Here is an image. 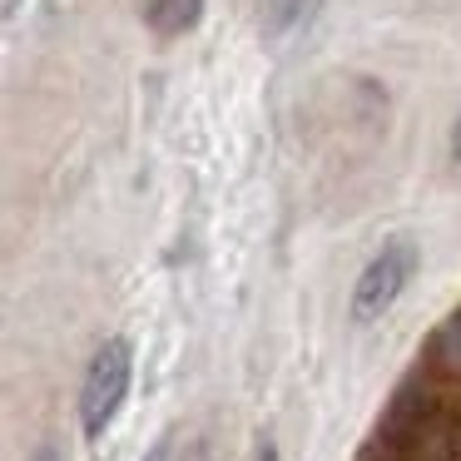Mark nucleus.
Segmentation results:
<instances>
[{
    "label": "nucleus",
    "mask_w": 461,
    "mask_h": 461,
    "mask_svg": "<svg viewBox=\"0 0 461 461\" xmlns=\"http://www.w3.org/2000/svg\"><path fill=\"white\" fill-rule=\"evenodd\" d=\"M451 154L461 159V114H456V124H451Z\"/></svg>",
    "instance_id": "nucleus-8"
},
{
    "label": "nucleus",
    "mask_w": 461,
    "mask_h": 461,
    "mask_svg": "<svg viewBox=\"0 0 461 461\" xmlns=\"http://www.w3.org/2000/svg\"><path fill=\"white\" fill-rule=\"evenodd\" d=\"M421 253L411 239H387L367 258V268L352 283V322H377L382 312H392V303L407 293L411 273H417Z\"/></svg>",
    "instance_id": "nucleus-2"
},
{
    "label": "nucleus",
    "mask_w": 461,
    "mask_h": 461,
    "mask_svg": "<svg viewBox=\"0 0 461 461\" xmlns=\"http://www.w3.org/2000/svg\"><path fill=\"white\" fill-rule=\"evenodd\" d=\"M253 461H283V456H278V447H273V441L263 437V441H258V451H253Z\"/></svg>",
    "instance_id": "nucleus-6"
},
{
    "label": "nucleus",
    "mask_w": 461,
    "mask_h": 461,
    "mask_svg": "<svg viewBox=\"0 0 461 461\" xmlns=\"http://www.w3.org/2000/svg\"><path fill=\"white\" fill-rule=\"evenodd\" d=\"M199 15H203V0H149L144 5V21H149V31L159 41H174V35L194 31Z\"/></svg>",
    "instance_id": "nucleus-3"
},
{
    "label": "nucleus",
    "mask_w": 461,
    "mask_h": 461,
    "mask_svg": "<svg viewBox=\"0 0 461 461\" xmlns=\"http://www.w3.org/2000/svg\"><path fill=\"white\" fill-rule=\"evenodd\" d=\"M144 461H169V441H159V447L144 451Z\"/></svg>",
    "instance_id": "nucleus-7"
},
{
    "label": "nucleus",
    "mask_w": 461,
    "mask_h": 461,
    "mask_svg": "<svg viewBox=\"0 0 461 461\" xmlns=\"http://www.w3.org/2000/svg\"><path fill=\"white\" fill-rule=\"evenodd\" d=\"M130 377H134V348L124 338H104L95 348L90 367L80 382V427L85 437H104L114 417H120L124 397H130Z\"/></svg>",
    "instance_id": "nucleus-1"
},
{
    "label": "nucleus",
    "mask_w": 461,
    "mask_h": 461,
    "mask_svg": "<svg viewBox=\"0 0 461 461\" xmlns=\"http://www.w3.org/2000/svg\"><path fill=\"white\" fill-rule=\"evenodd\" d=\"M31 461H65V456H60V447H55V441H41V447L31 451Z\"/></svg>",
    "instance_id": "nucleus-5"
},
{
    "label": "nucleus",
    "mask_w": 461,
    "mask_h": 461,
    "mask_svg": "<svg viewBox=\"0 0 461 461\" xmlns=\"http://www.w3.org/2000/svg\"><path fill=\"white\" fill-rule=\"evenodd\" d=\"M184 461H209V451H203V447H194V451H189V456H184Z\"/></svg>",
    "instance_id": "nucleus-9"
},
{
    "label": "nucleus",
    "mask_w": 461,
    "mask_h": 461,
    "mask_svg": "<svg viewBox=\"0 0 461 461\" xmlns=\"http://www.w3.org/2000/svg\"><path fill=\"white\" fill-rule=\"evenodd\" d=\"M318 5L322 0H258V25L268 41H283V35H293L298 25L312 21Z\"/></svg>",
    "instance_id": "nucleus-4"
}]
</instances>
